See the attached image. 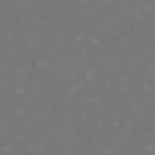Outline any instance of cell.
Here are the masks:
<instances>
[]
</instances>
